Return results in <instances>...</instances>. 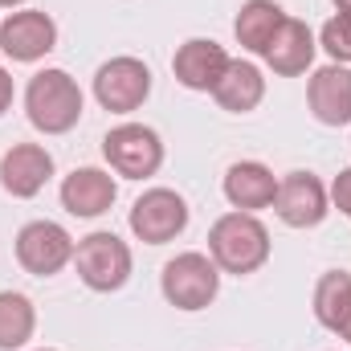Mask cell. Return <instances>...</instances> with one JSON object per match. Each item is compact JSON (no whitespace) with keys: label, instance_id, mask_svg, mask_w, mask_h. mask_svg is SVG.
<instances>
[{"label":"cell","instance_id":"1","mask_svg":"<svg viewBox=\"0 0 351 351\" xmlns=\"http://www.w3.org/2000/svg\"><path fill=\"white\" fill-rule=\"evenodd\" d=\"M208 258L221 274H258L269 262V229L254 213H225L208 229Z\"/></svg>","mask_w":351,"mask_h":351},{"label":"cell","instance_id":"2","mask_svg":"<svg viewBox=\"0 0 351 351\" xmlns=\"http://www.w3.org/2000/svg\"><path fill=\"white\" fill-rule=\"evenodd\" d=\"M25 114L41 135H66L82 119V90L66 70H41L25 86Z\"/></svg>","mask_w":351,"mask_h":351},{"label":"cell","instance_id":"3","mask_svg":"<svg viewBox=\"0 0 351 351\" xmlns=\"http://www.w3.org/2000/svg\"><path fill=\"white\" fill-rule=\"evenodd\" d=\"M131 245L114 233H90L74 245V269L82 278V286L94 294H114L127 286L131 278Z\"/></svg>","mask_w":351,"mask_h":351},{"label":"cell","instance_id":"4","mask_svg":"<svg viewBox=\"0 0 351 351\" xmlns=\"http://www.w3.org/2000/svg\"><path fill=\"white\" fill-rule=\"evenodd\" d=\"M160 290L176 311H204L221 290V269L208 254H176L160 274Z\"/></svg>","mask_w":351,"mask_h":351},{"label":"cell","instance_id":"5","mask_svg":"<svg viewBox=\"0 0 351 351\" xmlns=\"http://www.w3.org/2000/svg\"><path fill=\"white\" fill-rule=\"evenodd\" d=\"M102 156L123 180H147L164 164V143L143 123H119L102 139Z\"/></svg>","mask_w":351,"mask_h":351},{"label":"cell","instance_id":"6","mask_svg":"<svg viewBox=\"0 0 351 351\" xmlns=\"http://www.w3.org/2000/svg\"><path fill=\"white\" fill-rule=\"evenodd\" d=\"M131 233L147 245H168L188 229V200L172 188H147L131 204Z\"/></svg>","mask_w":351,"mask_h":351},{"label":"cell","instance_id":"7","mask_svg":"<svg viewBox=\"0 0 351 351\" xmlns=\"http://www.w3.org/2000/svg\"><path fill=\"white\" fill-rule=\"evenodd\" d=\"M16 262L33 278H53L74 262V237L58 221H29L16 233Z\"/></svg>","mask_w":351,"mask_h":351},{"label":"cell","instance_id":"8","mask_svg":"<svg viewBox=\"0 0 351 351\" xmlns=\"http://www.w3.org/2000/svg\"><path fill=\"white\" fill-rule=\"evenodd\" d=\"M147 94H152V70L139 58H110L94 74V98L102 110L131 114L147 102Z\"/></svg>","mask_w":351,"mask_h":351},{"label":"cell","instance_id":"9","mask_svg":"<svg viewBox=\"0 0 351 351\" xmlns=\"http://www.w3.org/2000/svg\"><path fill=\"white\" fill-rule=\"evenodd\" d=\"M327 188L315 172H290L278 180V196H274V213L282 225L290 229H315L323 225V217L331 213L327 208Z\"/></svg>","mask_w":351,"mask_h":351},{"label":"cell","instance_id":"10","mask_svg":"<svg viewBox=\"0 0 351 351\" xmlns=\"http://www.w3.org/2000/svg\"><path fill=\"white\" fill-rule=\"evenodd\" d=\"M0 49L12 62H41L49 49H58V25L41 8L8 12L0 25Z\"/></svg>","mask_w":351,"mask_h":351},{"label":"cell","instance_id":"11","mask_svg":"<svg viewBox=\"0 0 351 351\" xmlns=\"http://www.w3.org/2000/svg\"><path fill=\"white\" fill-rule=\"evenodd\" d=\"M53 176V156L41 143H12L0 156V188L16 200L37 196Z\"/></svg>","mask_w":351,"mask_h":351},{"label":"cell","instance_id":"12","mask_svg":"<svg viewBox=\"0 0 351 351\" xmlns=\"http://www.w3.org/2000/svg\"><path fill=\"white\" fill-rule=\"evenodd\" d=\"M225 66H229L225 45H217V41H208V37L184 41V45L176 49V58H172L176 82H180L184 90H200V94H213V86H217L221 74H225Z\"/></svg>","mask_w":351,"mask_h":351},{"label":"cell","instance_id":"13","mask_svg":"<svg viewBox=\"0 0 351 351\" xmlns=\"http://www.w3.org/2000/svg\"><path fill=\"white\" fill-rule=\"evenodd\" d=\"M306 106L323 127H348L351 123V70L348 66H323L306 82Z\"/></svg>","mask_w":351,"mask_h":351},{"label":"cell","instance_id":"14","mask_svg":"<svg viewBox=\"0 0 351 351\" xmlns=\"http://www.w3.org/2000/svg\"><path fill=\"white\" fill-rule=\"evenodd\" d=\"M114 196H119V184L102 168H74L62 180V208L70 217H82V221H94V217L110 213Z\"/></svg>","mask_w":351,"mask_h":351},{"label":"cell","instance_id":"15","mask_svg":"<svg viewBox=\"0 0 351 351\" xmlns=\"http://www.w3.org/2000/svg\"><path fill=\"white\" fill-rule=\"evenodd\" d=\"M315 49H319V41H315L311 25L298 21V16H286L282 29L274 33V41H269V49H265L262 58H265V66H269L278 78H298V74L311 70Z\"/></svg>","mask_w":351,"mask_h":351},{"label":"cell","instance_id":"16","mask_svg":"<svg viewBox=\"0 0 351 351\" xmlns=\"http://www.w3.org/2000/svg\"><path fill=\"white\" fill-rule=\"evenodd\" d=\"M278 196V176L258 160H241L225 172V200L237 213H258V208H274Z\"/></svg>","mask_w":351,"mask_h":351},{"label":"cell","instance_id":"17","mask_svg":"<svg viewBox=\"0 0 351 351\" xmlns=\"http://www.w3.org/2000/svg\"><path fill=\"white\" fill-rule=\"evenodd\" d=\"M213 98H217V106L229 110V114H250V110H258V102L265 98L262 70H258L254 62H233V58H229L221 82L213 86Z\"/></svg>","mask_w":351,"mask_h":351},{"label":"cell","instance_id":"18","mask_svg":"<svg viewBox=\"0 0 351 351\" xmlns=\"http://www.w3.org/2000/svg\"><path fill=\"white\" fill-rule=\"evenodd\" d=\"M286 21V8L278 0H245L237 21H233V33H237V45L250 49V53H265L274 33L282 29Z\"/></svg>","mask_w":351,"mask_h":351},{"label":"cell","instance_id":"19","mask_svg":"<svg viewBox=\"0 0 351 351\" xmlns=\"http://www.w3.org/2000/svg\"><path fill=\"white\" fill-rule=\"evenodd\" d=\"M351 315V274L348 269H327L315 286V319L339 335V327Z\"/></svg>","mask_w":351,"mask_h":351},{"label":"cell","instance_id":"20","mask_svg":"<svg viewBox=\"0 0 351 351\" xmlns=\"http://www.w3.org/2000/svg\"><path fill=\"white\" fill-rule=\"evenodd\" d=\"M37 331V311L25 294L16 290H0V351L25 348Z\"/></svg>","mask_w":351,"mask_h":351},{"label":"cell","instance_id":"21","mask_svg":"<svg viewBox=\"0 0 351 351\" xmlns=\"http://www.w3.org/2000/svg\"><path fill=\"white\" fill-rule=\"evenodd\" d=\"M319 45L343 66V62H351V16L348 12H339V16H331L327 25H323V33H319Z\"/></svg>","mask_w":351,"mask_h":351},{"label":"cell","instance_id":"22","mask_svg":"<svg viewBox=\"0 0 351 351\" xmlns=\"http://www.w3.org/2000/svg\"><path fill=\"white\" fill-rule=\"evenodd\" d=\"M331 200H335V208L351 221V168H343V172L335 176V184H331Z\"/></svg>","mask_w":351,"mask_h":351},{"label":"cell","instance_id":"23","mask_svg":"<svg viewBox=\"0 0 351 351\" xmlns=\"http://www.w3.org/2000/svg\"><path fill=\"white\" fill-rule=\"evenodd\" d=\"M8 106H12V74L0 66V114H4Z\"/></svg>","mask_w":351,"mask_h":351},{"label":"cell","instance_id":"24","mask_svg":"<svg viewBox=\"0 0 351 351\" xmlns=\"http://www.w3.org/2000/svg\"><path fill=\"white\" fill-rule=\"evenodd\" d=\"M339 335H343V339H348V343H351V315H348V323L339 327Z\"/></svg>","mask_w":351,"mask_h":351},{"label":"cell","instance_id":"25","mask_svg":"<svg viewBox=\"0 0 351 351\" xmlns=\"http://www.w3.org/2000/svg\"><path fill=\"white\" fill-rule=\"evenodd\" d=\"M335 8H339V12H348V16H351V0H335Z\"/></svg>","mask_w":351,"mask_h":351},{"label":"cell","instance_id":"26","mask_svg":"<svg viewBox=\"0 0 351 351\" xmlns=\"http://www.w3.org/2000/svg\"><path fill=\"white\" fill-rule=\"evenodd\" d=\"M16 4H25V0H0V8H16Z\"/></svg>","mask_w":351,"mask_h":351},{"label":"cell","instance_id":"27","mask_svg":"<svg viewBox=\"0 0 351 351\" xmlns=\"http://www.w3.org/2000/svg\"><path fill=\"white\" fill-rule=\"evenodd\" d=\"M37 351H53V348H37Z\"/></svg>","mask_w":351,"mask_h":351}]
</instances>
